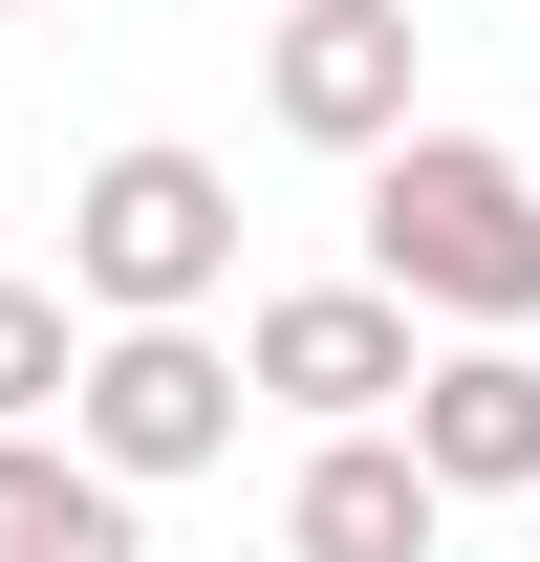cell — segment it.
<instances>
[{
    "label": "cell",
    "mask_w": 540,
    "mask_h": 562,
    "mask_svg": "<svg viewBox=\"0 0 540 562\" xmlns=\"http://www.w3.org/2000/svg\"><path fill=\"white\" fill-rule=\"evenodd\" d=\"M66 454H87L109 497L216 476V454H238V347H216V325H87V368H66Z\"/></svg>",
    "instance_id": "obj_3"
},
{
    "label": "cell",
    "mask_w": 540,
    "mask_h": 562,
    "mask_svg": "<svg viewBox=\"0 0 540 562\" xmlns=\"http://www.w3.org/2000/svg\"><path fill=\"white\" fill-rule=\"evenodd\" d=\"M66 368H87L66 281H0V432H44V412H66Z\"/></svg>",
    "instance_id": "obj_9"
},
{
    "label": "cell",
    "mask_w": 540,
    "mask_h": 562,
    "mask_svg": "<svg viewBox=\"0 0 540 562\" xmlns=\"http://www.w3.org/2000/svg\"><path fill=\"white\" fill-rule=\"evenodd\" d=\"M432 519H454V497L410 476V432H325L303 497H281V562H432Z\"/></svg>",
    "instance_id": "obj_7"
},
{
    "label": "cell",
    "mask_w": 540,
    "mask_h": 562,
    "mask_svg": "<svg viewBox=\"0 0 540 562\" xmlns=\"http://www.w3.org/2000/svg\"><path fill=\"white\" fill-rule=\"evenodd\" d=\"M368 281L454 347H519L540 325V173L497 131H390L368 151Z\"/></svg>",
    "instance_id": "obj_1"
},
{
    "label": "cell",
    "mask_w": 540,
    "mask_h": 562,
    "mask_svg": "<svg viewBox=\"0 0 540 562\" xmlns=\"http://www.w3.org/2000/svg\"><path fill=\"white\" fill-rule=\"evenodd\" d=\"M390 432L432 497H540V347H432Z\"/></svg>",
    "instance_id": "obj_6"
},
{
    "label": "cell",
    "mask_w": 540,
    "mask_h": 562,
    "mask_svg": "<svg viewBox=\"0 0 540 562\" xmlns=\"http://www.w3.org/2000/svg\"><path fill=\"white\" fill-rule=\"evenodd\" d=\"M0 562H151V541H131V497L87 476V454L0 432Z\"/></svg>",
    "instance_id": "obj_8"
},
{
    "label": "cell",
    "mask_w": 540,
    "mask_h": 562,
    "mask_svg": "<svg viewBox=\"0 0 540 562\" xmlns=\"http://www.w3.org/2000/svg\"><path fill=\"white\" fill-rule=\"evenodd\" d=\"M0 22H44V0H0Z\"/></svg>",
    "instance_id": "obj_10"
},
{
    "label": "cell",
    "mask_w": 540,
    "mask_h": 562,
    "mask_svg": "<svg viewBox=\"0 0 540 562\" xmlns=\"http://www.w3.org/2000/svg\"><path fill=\"white\" fill-rule=\"evenodd\" d=\"M216 281H238V173H216V151H109V173H87L66 195V303H109V325H195Z\"/></svg>",
    "instance_id": "obj_2"
},
{
    "label": "cell",
    "mask_w": 540,
    "mask_h": 562,
    "mask_svg": "<svg viewBox=\"0 0 540 562\" xmlns=\"http://www.w3.org/2000/svg\"><path fill=\"white\" fill-rule=\"evenodd\" d=\"M410 368H432V347H410L390 281H281L260 325H238V390H281V412H325V432H390Z\"/></svg>",
    "instance_id": "obj_4"
},
{
    "label": "cell",
    "mask_w": 540,
    "mask_h": 562,
    "mask_svg": "<svg viewBox=\"0 0 540 562\" xmlns=\"http://www.w3.org/2000/svg\"><path fill=\"white\" fill-rule=\"evenodd\" d=\"M260 87H281L303 151H390V131H410V0H281Z\"/></svg>",
    "instance_id": "obj_5"
}]
</instances>
